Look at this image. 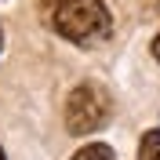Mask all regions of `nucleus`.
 <instances>
[{
	"label": "nucleus",
	"mask_w": 160,
	"mask_h": 160,
	"mask_svg": "<svg viewBox=\"0 0 160 160\" xmlns=\"http://www.w3.org/2000/svg\"><path fill=\"white\" fill-rule=\"evenodd\" d=\"M0 48H4V29H0Z\"/></svg>",
	"instance_id": "6"
},
{
	"label": "nucleus",
	"mask_w": 160,
	"mask_h": 160,
	"mask_svg": "<svg viewBox=\"0 0 160 160\" xmlns=\"http://www.w3.org/2000/svg\"><path fill=\"white\" fill-rule=\"evenodd\" d=\"M73 160H117V153H113L106 142H88L84 149L73 153Z\"/></svg>",
	"instance_id": "3"
},
{
	"label": "nucleus",
	"mask_w": 160,
	"mask_h": 160,
	"mask_svg": "<svg viewBox=\"0 0 160 160\" xmlns=\"http://www.w3.org/2000/svg\"><path fill=\"white\" fill-rule=\"evenodd\" d=\"M113 117V98L98 80H84L69 91L66 98V128L69 135H95L98 128H106Z\"/></svg>",
	"instance_id": "2"
},
{
	"label": "nucleus",
	"mask_w": 160,
	"mask_h": 160,
	"mask_svg": "<svg viewBox=\"0 0 160 160\" xmlns=\"http://www.w3.org/2000/svg\"><path fill=\"white\" fill-rule=\"evenodd\" d=\"M0 160H4V149H0Z\"/></svg>",
	"instance_id": "7"
},
{
	"label": "nucleus",
	"mask_w": 160,
	"mask_h": 160,
	"mask_svg": "<svg viewBox=\"0 0 160 160\" xmlns=\"http://www.w3.org/2000/svg\"><path fill=\"white\" fill-rule=\"evenodd\" d=\"M153 58H157V62H160V37H157V40H153Z\"/></svg>",
	"instance_id": "5"
},
{
	"label": "nucleus",
	"mask_w": 160,
	"mask_h": 160,
	"mask_svg": "<svg viewBox=\"0 0 160 160\" xmlns=\"http://www.w3.org/2000/svg\"><path fill=\"white\" fill-rule=\"evenodd\" d=\"M138 160H160V131H146L138 142Z\"/></svg>",
	"instance_id": "4"
},
{
	"label": "nucleus",
	"mask_w": 160,
	"mask_h": 160,
	"mask_svg": "<svg viewBox=\"0 0 160 160\" xmlns=\"http://www.w3.org/2000/svg\"><path fill=\"white\" fill-rule=\"evenodd\" d=\"M51 26L69 44L91 48V44H98L113 33V15L102 0H58V8L51 15Z\"/></svg>",
	"instance_id": "1"
}]
</instances>
